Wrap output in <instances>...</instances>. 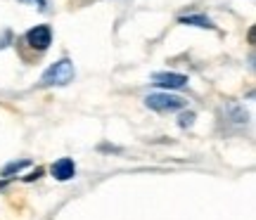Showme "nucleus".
I'll list each match as a JSON object with an SVG mask.
<instances>
[{
	"instance_id": "nucleus-7",
	"label": "nucleus",
	"mask_w": 256,
	"mask_h": 220,
	"mask_svg": "<svg viewBox=\"0 0 256 220\" xmlns=\"http://www.w3.org/2000/svg\"><path fill=\"white\" fill-rule=\"evenodd\" d=\"M24 166H28V161L24 159V161H17V164H10L5 171H2V175H10V173H17V171H22Z\"/></svg>"
},
{
	"instance_id": "nucleus-2",
	"label": "nucleus",
	"mask_w": 256,
	"mask_h": 220,
	"mask_svg": "<svg viewBox=\"0 0 256 220\" xmlns=\"http://www.w3.org/2000/svg\"><path fill=\"white\" fill-rule=\"evenodd\" d=\"M145 104L154 111H178L185 107V100L178 95H168V92H154V95H147Z\"/></svg>"
},
{
	"instance_id": "nucleus-5",
	"label": "nucleus",
	"mask_w": 256,
	"mask_h": 220,
	"mask_svg": "<svg viewBox=\"0 0 256 220\" xmlns=\"http://www.w3.org/2000/svg\"><path fill=\"white\" fill-rule=\"evenodd\" d=\"M74 173H76V166H74L72 159H60L52 164V178L60 180V183H66V180H72Z\"/></svg>"
},
{
	"instance_id": "nucleus-4",
	"label": "nucleus",
	"mask_w": 256,
	"mask_h": 220,
	"mask_svg": "<svg viewBox=\"0 0 256 220\" xmlns=\"http://www.w3.org/2000/svg\"><path fill=\"white\" fill-rule=\"evenodd\" d=\"M152 83L159 85V88H166V90H178V88L188 85V76L174 73V71H159V73H152Z\"/></svg>"
},
{
	"instance_id": "nucleus-1",
	"label": "nucleus",
	"mask_w": 256,
	"mask_h": 220,
	"mask_svg": "<svg viewBox=\"0 0 256 220\" xmlns=\"http://www.w3.org/2000/svg\"><path fill=\"white\" fill-rule=\"evenodd\" d=\"M74 62L72 59H60L52 66H48L40 76V85H69L74 81Z\"/></svg>"
},
{
	"instance_id": "nucleus-3",
	"label": "nucleus",
	"mask_w": 256,
	"mask_h": 220,
	"mask_svg": "<svg viewBox=\"0 0 256 220\" xmlns=\"http://www.w3.org/2000/svg\"><path fill=\"white\" fill-rule=\"evenodd\" d=\"M24 38H26V43L34 47V50L43 52V50H48V47H50V43H52V31H50V26H48V24H38V26L31 28Z\"/></svg>"
},
{
	"instance_id": "nucleus-6",
	"label": "nucleus",
	"mask_w": 256,
	"mask_h": 220,
	"mask_svg": "<svg viewBox=\"0 0 256 220\" xmlns=\"http://www.w3.org/2000/svg\"><path fill=\"white\" fill-rule=\"evenodd\" d=\"M180 24H185V26H200V28H216V26H214V21H211L209 17H204V14L180 17Z\"/></svg>"
},
{
	"instance_id": "nucleus-10",
	"label": "nucleus",
	"mask_w": 256,
	"mask_h": 220,
	"mask_svg": "<svg viewBox=\"0 0 256 220\" xmlns=\"http://www.w3.org/2000/svg\"><path fill=\"white\" fill-rule=\"evenodd\" d=\"M192 119H194L192 114H185V116H180V126H190Z\"/></svg>"
},
{
	"instance_id": "nucleus-8",
	"label": "nucleus",
	"mask_w": 256,
	"mask_h": 220,
	"mask_svg": "<svg viewBox=\"0 0 256 220\" xmlns=\"http://www.w3.org/2000/svg\"><path fill=\"white\" fill-rule=\"evenodd\" d=\"M19 2H26V5H34L36 9H46L48 0H19Z\"/></svg>"
},
{
	"instance_id": "nucleus-9",
	"label": "nucleus",
	"mask_w": 256,
	"mask_h": 220,
	"mask_svg": "<svg viewBox=\"0 0 256 220\" xmlns=\"http://www.w3.org/2000/svg\"><path fill=\"white\" fill-rule=\"evenodd\" d=\"M10 40H12V33H10V31H2V33H0V47L10 45Z\"/></svg>"
}]
</instances>
